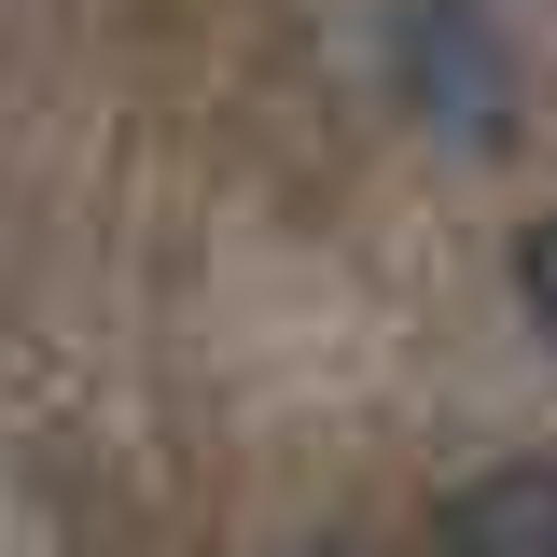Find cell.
Returning a JSON list of instances; mask_svg holds the SVG:
<instances>
[{
	"instance_id": "3957f363",
	"label": "cell",
	"mask_w": 557,
	"mask_h": 557,
	"mask_svg": "<svg viewBox=\"0 0 557 557\" xmlns=\"http://www.w3.org/2000/svg\"><path fill=\"white\" fill-rule=\"evenodd\" d=\"M516 307H530V335L557 348V209L530 223V237H516Z\"/></svg>"
},
{
	"instance_id": "6da1fadb",
	"label": "cell",
	"mask_w": 557,
	"mask_h": 557,
	"mask_svg": "<svg viewBox=\"0 0 557 557\" xmlns=\"http://www.w3.org/2000/svg\"><path fill=\"white\" fill-rule=\"evenodd\" d=\"M391 98L418 112V139H446V153L487 168L530 126V57H516V28L487 0H405L391 14Z\"/></svg>"
},
{
	"instance_id": "7a4b0ae2",
	"label": "cell",
	"mask_w": 557,
	"mask_h": 557,
	"mask_svg": "<svg viewBox=\"0 0 557 557\" xmlns=\"http://www.w3.org/2000/svg\"><path fill=\"white\" fill-rule=\"evenodd\" d=\"M432 557H557V460H487L446 487Z\"/></svg>"
}]
</instances>
